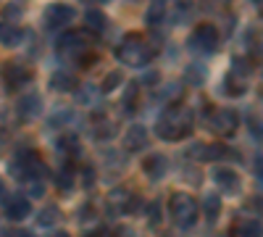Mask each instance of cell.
<instances>
[{
    "label": "cell",
    "instance_id": "2",
    "mask_svg": "<svg viewBox=\"0 0 263 237\" xmlns=\"http://www.w3.org/2000/svg\"><path fill=\"white\" fill-rule=\"evenodd\" d=\"M116 58H119L121 63H126V66L142 69V66H147V61L153 58V50H150V45H147L140 34H129L121 45H119Z\"/></svg>",
    "mask_w": 263,
    "mask_h": 237
},
{
    "label": "cell",
    "instance_id": "4",
    "mask_svg": "<svg viewBox=\"0 0 263 237\" xmlns=\"http://www.w3.org/2000/svg\"><path fill=\"white\" fill-rule=\"evenodd\" d=\"M190 48L195 53H216V48H218V32H216V27L200 24L192 32V37H190Z\"/></svg>",
    "mask_w": 263,
    "mask_h": 237
},
{
    "label": "cell",
    "instance_id": "34",
    "mask_svg": "<svg viewBox=\"0 0 263 237\" xmlns=\"http://www.w3.org/2000/svg\"><path fill=\"white\" fill-rule=\"evenodd\" d=\"M116 237H135V232H132V229H124V227H121V229L116 232Z\"/></svg>",
    "mask_w": 263,
    "mask_h": 237
},
{
    "label": "cell",
    "instance_id": "15",
    "mask_svg": "<svg viewBox=\"0 0 263 237\" xmlns=\"http://www.w3.org/2000/svg\"><path fill=\"white\" fill-rule=\"evenodd\" d=\"M21 40H24V29H18V27L8 24V21H3V24H0V42H3V45L16 48Z\"/></svg>",
    "mask_w": 263,
    "mask_h": 237
},
{
    "label": "cell",
    "instance_id": "38",
    "mask_svg": "<svg viewBox=\"0 0 263 237\" xmlns=\"http://www.w3.org/2000/svg\"><path fill=\"white\" fill-rule=\"evenodd\" d=\"M53 237H69V234H66V232H55Z\"/></svg>",
    "mask_w": 263,
    "mask_h": 237
},
{
    "label": "cell",
    "instance_id": "31",
    "mask_svg": "<svg viewBox=\"0 0 263 237\" xmlns=\"http://www.w3.org/2000/svg\"><path fill=\"white\" fill-rule=\"evenodd\" d=\"M156 82H158V71L147 69V71L142 74V84H156Z\"/></svg>",
    "mask_w": 263,
    "mask_h": 237
},
{
    "label": "cell",
    "instance_id": "39",
    "mask_svg": "<svg viewBox=\"0 0 263 237\" xmlns=\"http://www.w3.org/2000/svg\"><path fill=\"white\" fill-rule=\"evenodd\" d=\"M179 6H190V0H179Z\"/></svg>",
    "mask_w": 263,
    "mask_h": 237
},
{
    "label": "cell",
    "instance_id": "13",
    "mask_svg": "<svg viewBox=\"0 0 263 237\" xmlns=\"http://www.w3.org/2000/svg\"><path fill=\"white\" fill-rule=\"evenodd\" d=\"M58 48H61V53H82V50L87 48V40H84V34H79V32H66V34L58 40Z\"/></svg>",
    "mask_w": 263,
    "mask_h": 237
},
{
    "label": "cell",
    "instance_id": "3",
    "mask_svg": "<svg viewBox=\"0 0 263 237\" xmlns=\"http://www.w3.org/2000/svg\"><path fill=\"white\" fill-rule=\"evenodd\" d=\"M168 211H171L174 222H177L179 227H192L195 219H197V203H195V198L184 195V192H177V195L171 198Z\"/></svg>",
    "mask_w": 263,
    "mask_h": 237
},
{
    "label": "cell",
    "instance_id": "29",
    "mask_svg": "<svg viewBox=\"0 0 263 237\" xmlns=\"http://www.w3.org/2000/svg\"><path fill=\"white\" fill-rule=\"evenodd\" d=\"M77 98H79V103H92V100L98 98V93H95V87H92V84H87V87H84V90H82Z\"/></svg>",
    "mask_w": 263,
    "mask_h": 237
},
{
    "label": "cell",
    "instance_id": "30",
    "mask_svg": "<svg viewBox=\"0 0 263 237\" xmlns=\"http://www.w3.org/2000/svg\"><path fill=\"white\" fill-rule=\"evenodd\" d=\"M147 211H150V224L158 227V224H161V206H158V203H150Z\"/></svg>",
    "mask_w": 263,
    "mask_h": 237
},
{
    "label": "cell",
    "instance_id": "33",
    "mask_svg": "<svg viewBox=\"0 0 263 237\" xmlns=\"http://www.w3.org/2000/svg\"><path fill=\"white\" fill-rule=\"evenodd\" d=\"M87 237H111V232H105V229H95V232H90Z\"/></svg>",
    "mask_w": 263,
    "mask_h": 237
},
{
    "label": "cell",
    "instance_id": "10",
    "mask_svg": "<svg viewBox=\"0 0 263 237\" xmlns=\"http://www.w3.org/2000/svg\"><path fill=\"white\" fill-rule=\"evenodd\" d=\"M16 111H18L21 119H37V116L42 114V100H40V95H34V93L21 95V100H18V105H16Z\"/></svg>",
    "mask_w": 263,
    "mask_h": 237
},
{
    "label": "cell",
    "instance_id": "14",
    "mask_svg": "<svg viewBox=\"0 0 263 237\" xmlns=\"http://www.w3.org/2000/svg\"><path fill=\"white\" fill-rule=\"evenodd\" d=\"M50 87L55 93H74L79 87V82H77V77L71 71H55L53 79H50Z\"/></svg>",
    "mask_w": 263,
    "mask_h": 237
},
{
    "label": "cell",
    "instance_id": "1",
    "mask_svg": "<svg viewBox=\"0 0 263 237\" xmlns=\"http://www.w3.org/2000/svg\"><path fill=\"white\" fill-rule=\"evenodd\" d=\"M192 121H195V116H192V111L187 108V105L174 103L158 119L156 132H158L161 140H182V137H187L192 132Z\"/></svg>",
    "mask_w": 263,
    "mask_h": 237
},
{
    "label": "cell",
    "instance_id": "22",
    "mask_svg": "<svg viewBox=\"0 0 263 237\" xmlns=\"http://www.w3.org/2000/svg\"><path fill=\"white\" fill-rule=\"evenodd\" d=\"M58 219H61L58 206H45V208L37 213V224H40V227H53Z\"/></svg>",
    "mask_w": 263,
    "mask_h": 237
},
{
    "label": "cell",
    "instance_id": "11",
    "mask_svg": "<svg viewBox=\"0 0 263 237\" xmlns=\"http://www.w3.org/2000/svg\"><path fill=\"white\" fill-rule=\"evenodd\" d=\"M213 182L221 187L224 192H239V177L232 169H213Z\"/></svg>",
    "mask_w": 263,
    "mask_h": 237
},
{
    "label": "cell",
    "instance_id": "17",
    "mask_svg": "<svg viewBox=\"0 0 263 237\" xmlns=\"http://www.w3.org/2000/svg\"><path fill=\"white\" fill-rule=\"evenodd\" d=\"M166 16V0H150L147 6V13H145V24L150 27H158Z\"/></svg>",
    "mask_w": 263,
    "mask_h": 237
},
{
    "label": "cell",
    "instance_id": "20",
    "mask_svg": "<svg viewBox=\"0 0 263 237\" xmlns=\"http://www.w3.org/2000/svg\"><path fill=\"white\" fill-rule=\"evenodd\" d=\"M55 182H58V187H61V190H71V185H74V161H71V158L61 166Z\"/></svg>",
    "mask_w": 263,
    "mask_h": 237
},
{
    "label": "cell",
    "instance_id": "8",
    "mask_svg": "<svg viewBox=\"0 0 263 237\" xmlns=\"http://www.w3.org/2000/svg\"><path fill=\"white\" fill-rule=\"evenodd\" d=\"M124 148L129 150V153H140V150L147 148V129L135 124V126H129L126 129V135H124Z\"/></svg>",
    "mask_w": 263,
    "mask_h": 237
},
{
    "label": "cell",
    "instance_id": "24",
    "mask_svg": "<svg viewBox=\"0 0 263 237\" xmlns=\"http://www.w3.org/2000/svg\"><path fill=\"white\" fill-rule=\"evenodd\" d=\"M205 66H203V63H192V66L187 69V82L192 84V87H200V84L205 82Z\"/></svg>",
    "mask_w": 263,
    "mask_h": 237
},
{
    "label": "cell",
    "instance_id": "16",
    "mask_svg": "<svg viewBox=\"0 0 263 237\" xmlns=\"http://www.w3.org/2000/svg\"><path fill=\"white\" fill-rule=\"evenodd\" d=\"M224 87H227V95H242V93L248 90V77L232 69V71L227 74V82H224Z\"/></svg>",
    "mask_w": 263,
    "mask_h": 237
},
{
    "label": "cell",
    "instance_id": "23",
    "mask_svg": "<svg viewBox=\"0 0 263 237\" xmlns=\"http://www.w3.org/2000/svg\"><path fill=\"white\" fill-rule=\"evenodd\" d=\"M84 24L90 27L92 32L100 34V32H105V16H103L98 8H92V11H87V13H84Z\"/></svg>",
    "mask_w": 263,
    "mask_h": 237
},
{
    "label": "cell",
    "instance_id": "26",
    "mask_svg": "<svg viewBox=\"0 0 263 237\" xmlns=\"http://www.w3.org/2000/svg\"><path fill=\"white\" fill-rule=\"evenodd\" d=\"M114 132H116V124H114V121L98 119V124H95V137H98V140H111Z\"/></svg>",
    "mask_w": 263,
    "mask_h": 237
},
{
    "label": "cell",
    "instance_id": "27",
    "mask_svg": "<svg viewBox=\"0 0 263 237\" xmlns=\"http://www.w3.org/2000/svg\"><path fill=\"white\" fill-rule=\"evenodd\" d=\"M119 84H121V74H119V71H111V74H108V77L103 79L100 90H103V93H114V90L119 87Z\"/></svg>",
    "mask_w": 263,
    "mask_h": 237
},
{
    "label": "cell",
    "instance_id": "32",
    "mask_svg": "<svg viewBox=\"0 0 263 237\" xmlns=\"http://www.w3.org/2000/svg\"><path fill=\"white\" fill-rule=\"evenodd\" d=\"M21 13H24V8H18V6H8V8H6V19H11V21L18 19Z\"/></svg>",
    "mask_w": 263,
    "mask_h": 237
},
{
    "label": "cell",
    "instance_id": "37",
    "mask_svg": "<svg viewBox=\"0 0 263 237\" xmlns=\"http://www.w3.org/2000/svg\"><path fill=\"white\" fill-rule=\"evenodd\" d=\"M16 237H34V234H32V232H18Z\"/></svg>",
    "mask_w": 263,
    "mask_h": 237
},
{
    "label": "cell",
    "instance_id": "12",
    "mask_svg": "<svg viewBox=\"0 0 263 237\" xmlns=\"http://www.w3.org/2000/svg\"><path fill=\"white\" fill-rule=\"evenodd\" d=\"M142 169H145V174H147L150 179H161L166 171H168V161H166V156H161V153H153V156L145 158Z\"/></svg>",
    "mask_w": 263,
    "mask_h": 237
},
{
    "label": "cell",
    "instance_id": "25",
    "mask_svg": "<svg viewBox=\"0 0 263 237\" xmlns=\"http://www.w3.org/2000/svg\"><path fill=\"white\" fill-rule=\"evenodd\" d=\"M237 237H260V222L258 219H245L237 227Z\"/></svg>",
    "mask_w": 263,
    "mask_h": 237
},
{
    "label": "cell",
    "instance_id": "36",
    "mask_svg": "<svg viewBox=\"0 0 263 237\" xmlns=\"http://www.w3.org/2000/svg\"><path fill=\"white\" fill-rule=\"evenodd\" d=\"M260 171H263V169H260V156H258V158H255V179H260Z\"/></svg>",
    "mask_w": 263,
    "mask_h": 237
},
{
    "label": "cell",
    "instance_id": "21",
    "mask_svg": "<svg viewBox=\"0 0 263 237\" xmlns=\"http://www.w3.org/2000/svg\"><path fill=\"white\" fill-rule=\"evenodd\" d=\"M203 211H205L208 222H216L218 216H221V198H218V195H205V200H203Z\"/></svg>",
    "mask_w": 263,
    "mask_h": 237
},
{
    "label": "cell",
    "instance_id": "7",
    "mask_svg": "<svg viewBox=\"0 0 263 237\" xmlns=\"http://www.w3.org/2000/svg\"><path fill=\"white\" fill-rule=\"evenodd\" d=\"M237 124H239L237 111H216V114L208 119V129H213L216 135H224V137L234 135Z\"/></svg>",
    "mask_w": 263,
    "mask_h": 237
},
{
    "label": "cell",
    "instance_id": "18",
    "mask_svg": "<svg viewBox=\"0 0 263 237\" xmlns=\"http://www.w3.org/2000/svg\"><path fill=\"white\" fill-rule=\"evenodd\" d=\"M105 203H108V211H111V213H121V211H126V203H129L126 190L116 187V190L111 192V195L105 198Z\"/></svg>",
    "mask_w": 263,
    "mask_h": 237
},
{
    "label": "cell",
    "instance_id": "19",
    "mask_svg": "<svg viewBox=\"0 0 263 237\" xmlns=\"http://www.w3.org/2000/svg\"><path fill=\"white\" fill-rule=\"evenodd\" d=\"M137 90H140L137 82H132L129 87H126V93H124V98H121V108L126 111V116H132V114H135V108H137V100H140V93Z\"/></svg>",
    "mask_w": 263,
    "mask_h": 237
},
{
    "label": "cell",
    "instance_id": "35",
    "mask_svg": "<svg viewBox=\"0 0 263 237\" xmlns=\"http://www.w3.org/2000/svg\"><path fill=\"white\" fill-rule=\"evenodd\" d=\"M6 195H8V190H6V182L0 179V200H6Z\"/></svg>",
    "mask_w": 263,
    "mask_h": 237
},
{
    "label": "cell",
    "instance_id": "6",
    "mask_svg": "<svg viewBox=\"0 0 263 237\" xmlns=\"http://www.w3.org/2000/svg\"><path fill=\"white\" fill-rule=\"evenodd\" d=\"M29 79H32V71L27 66H21V63H16V61H11V63H6V66H3V82H6V87L11 93L21 90Z\"/></svg>",
    "mask_w": 263,
    "mask_h": 237
},
{
    "label": "cell",
    "instance_id": "28",
    "mask_svg": "<svg viewBox=\"0 0 263 237\" xmlns=\"http://www.w3.org/2000/svg\"><path fill=\"white\" fill-rule=\"evenodd\" d=\"M82 185H84L87 190H90V187L95 185V166H90V163H87V166L82 169Z\"/></svg>",
    "mask_w": 263,
    "mask_h": 237
},
{
    "label": "cell",
    "instance_id": "9",
    "mask_svg": "<svg viewBox=\"0 0 263 237\" xmlns=\"http://www.w3.org/2000/svg\"><path fill=\"white\" fill-rule=\"evenodd\" d=\"M29 211H32V203L29 198L24 195H13V198H6V216L13 219V222H21V219H27L29 216Z\"/></svg>",
    "mask_w": 263,
    "mask_h": 237
},
{
    "label": "cell",
    "instance_id": "5",
    "mask_svg": "<svg viewBox=\"0 0 263 237\" xmlns=\"http://www.w3.org/2000/svg\"><path fill=\"white\" fill-rule=\"evenodd\" d=\"M74 16H77V11L71 6L53 3V6L45 8V19H42V21H45L48 29H63V27H69L71 21H74Z\"/></svg>",
    "mask_w": 263,
    "mask_h": 237
}]
</instances>
